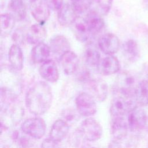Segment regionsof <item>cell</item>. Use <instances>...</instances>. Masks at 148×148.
I'll return each instance as SVG.
<instances>
[{"label":"cell","mask_w":148,"mask_h":148,"mask_svg":"<svg viewBox=\"0 0 148 148\" xmlns=\"http://www.w3.org/2000/svg\"><path fill=\"white\" fill-rule=\"evenodd\" d=\"M53 99L51 89L45 82L34 84L27 92L25 105L29 112L36 116L45 113L50 109Z\"/></svg>","instance_id":"cell-1"},{"label":"cell","mask_w":148,"mask_h":148,"mask_svg":"<svg viewBox=\"0 0 148 148\" xmlns=\"http://www.w3.org/2000/svg\"><path fill=\"white\" fill-rule=\"evenodd\" d=\"M137 101L135 94H123L118 93L110 104V112L114 117L124 116L137 106Z\"/></svg>","instance_id":"cell-2"},{"label":"cell","mask_w":148,"mask_h":148,"mask_svg":"<svg viewBox=\"0 0 148 148\" xmlns=\"http://www.w3.org/2000/svg\"><path fill=\"white\" fill-rule=\"evenodd\" d=\"M79 133L84 140L89 142H94L101 137L102 135V128L95 119L88 118L81 123Z\"/></svg>","instance_id":"cell-3"},{"label":"cell","mask_w":148,"mask_h":148,"mask_svg":"<svg viewBox=\"0 0 148 148\" xmlns=\"http://www.w3.org/2000/svg\"><path fill=\"white\" fill-rule=\"evenodd\" d=\"M23 133L34 139L42 138L46 131L45 121L40 117H32L25 120L21 125Z\"/></svg>","instance_id":"cell-4"},{"label":"cell","mask_w":148,"mask_h":148,"mask_svg":"<svg viewBox=\"0 0 148 148\" xmlns=\"http://www.w3.org/2000/svg\"><path fill=\"white\" fill-rule=\"evenodd\" d=\"M95 99L88 92H81L76 98L75 103L80 114L88 117L94 114L97 112Z\"/></svg>","instance_id":"cell-5"},{"label":"cell","mask_w":148,"mask_h":148,"mask_svg":"<svg viewBox=\"0 0 148 148\" xmlns=\"http://www.w3.org/2000/svg\"><path fill=\"white\" fill-rule=\"evenodd\" d=\"M84 82L88 93L95 100L102 102L107 98L108 88L105 82L100 79H89Z\"/></svg>","instance_id":"cell-6"},{"label":"cell","mask_w":148,"mask_h":148,"mask_svg":"<svg viewBox=\"0 0 148 148\" xmlns=\"http://www.w3.org/2000/svg\"><path fill=\"white\" fill-rule=\"evenodd\" d=\"M147 120V116L144 110L136 106L128 113V128L132 132L139 131L146 126Z\"/></svg>","instance_id":"cell-7"},{"label":"cell","mask_w":148,"mask_h":148,"mask_svg":"<svg viewBox=\"0 0 148 148\" xmlns=\"http://www.w3.org/2000/svg\"><path fill=\"white\" fill-rule=\"evenodd\" d=\"M98 47L105 54L113 55L117 53L120 47V41L117 36L107 33L102 35L98 39Z\"/></svg>","instance_id":"cell-8"},{"label":"cell","mask_w":148,"mask_h":148,"mask_svg":"<svg viewBox=\"0 0 148 148\" xmlns=\"http://www.w3.org/2000/svg\"><path fill=\"white\" fill-rule=\"evenodd\" d=\"M50 8L45 0H34L31 2L30 11L34 19L40 24L45 23L50 16Z\"/></svg>","instance_id":"cell-9"},{"label":"cell","mask_w":148,"mask_h":148,"mask_svg":"<svg viewBox=\"0 0 148 148\" xmlns=\"http://www.w3.org/2000/svg\"><path fill=\"white\" fill-rule=\"evenodd\" d=\"M135 79L130 73H121L116 81V90L118 93L123 94H135L136 86Z\"/></svg>","instance_id":"cell-10"},{"label":"cell","mask_w":148,"mask_h":148,"mask_svg":"<svg viewBox=\"0 0 148 148\" xmlns=\"http://www.w3.org/2000/svg\"><path fill=\"white\" fill-rule=\"evenodd\" d=\"M83 20L92 35L100 32L105 25L102 15L93 10L90 11Z\"/></svg>","instance_id":"cell-11"},{"label":"cell","mask_w":148,"mask_h":148,"mask_svg":"<svg viewBox=\"0 0 148 148\" xmlns=\"http://www.w3.org/2000/svg\"><path fill=\"white\" fill-rule=\"evenodd\" d=\"M60 62L64 72L66 75H71L77 69L79 61L77 56L69 50L60 56Z\"/></svg>","instance_id":"cell-12"},{"label":"cell","mask_w":148,"mask_h":148,"mask_svg":"<svg viewBox=\"0 0 148 148\" xmlns=\"http://www.w3.org/2000/svg\"><path fill=\"white\" fill-rule=\"evenodd\" d=\"M143 77L137 84L135 90V95L138 104L146 105L148 101V67L143 70Z\"/></svg>","instance_id":"cell-13"},{"label":"cell","mask_w":148,"mask_h":148,"mask_svg":"<svg viewBox=\"0 0 148 148\" xmlns=\"http://www.w3.org/2000/svg\"><path fill=\"white\" fill-rule=\"evenodd\" d=\"M39 74L42 78L49 82H56L59 77L58 68L52 60H47L42 62L39 69Z\"/></svg>","instance_id":"cell-14"},{"label":"cell","mask_w":148,"mask_h":148,"mask_svg":"<svg viewBox=\"0 0 148 148\" xmlns=\"http://www.w3.org/2000/svg\"><path fill=\"white\" fill-rule=\"evenodd\" d=\"M77 18V12L72 5L64 4L58 10L57 19L59 23L63 26L73 24Z\"/></svg>","instance_id":"cell-15"},{"label":"cell","mask_w":148,"mask_h":148,"mask_svg":"<svg viewBox=\"0 0 148 148\" xmlns=\"http://www.w3.org/2000/svg\"><path fill=\"white\" fill-rule=\"evenodd\" d=\"M128 123L123 116L114 117L111 123V133L116 140L124 139L128 132Z\"/></svg>","instance_id":"cell-16"},{"label":"cell","mask_w":148,"mask_h":148,"mask_svg":"<svg viewBox=\"0 0 148 148\" xmlns=\"http://www.w3.org/2000/svg\"><path fill=\"white\" fill-rule=\"evenodd\" d=\"M69 129V125L66 121L58 119L53 124L50 131L49 138L58 143L66 137Z\"/></svg>","instance_id":"cell-17"},{"label":"cell","mask_w":148,"mask_h":148,"mask_svg":"<svg viewBox=\"0 0 148 148\" xmlns=\"http://www.w3.org/2000/svg\"><path fill=\"white\" fill-rule=\"evenodd\" d=\"M47 36L46 30L42 24H35L30 27L26 34V39L30 44L42 42Z\"/></svg>","instance_id":"cell-18"},{"label":"cell","mask_w":148,"mask_h":148,"mask_svg":"<svg viewBox=\"0 0 148 148\" xmlns=\"http://www.w3.org/2000/svg\"><path fill=\"white\" fill-rule=\"evenodd\" d=\"M101 72L105 75H110L118 72L120 66L119 60L112 55L102 58L99 62Z\"/></svg>","instance_id":"cell-19"},{"label":"cell","mask_w":148,"mask_h":148,"mask_svg":"<svg viewBox=\"0 0 148 148\" xmlns=\"http://www.w3.org/2000/svg\"><path fill=\"white\" fill-rule=\"evenodd\" d=\"M9 61L12 68L16 70L22 69L24 63V56L21 47L17 44H13L8 53Z\"/></svg>","instance_id":"cell-20"},{"label":"cell","mask_w":148,"mask_h":148,"mask_svg":"<svg viewBox=\"0 0 148 148\" xmlns=\"http://www.w3.org/2000/svg\"><path fill=\"white\" fill-rule=\"evenodd\" d=\"M49 46L51 51L60 56L70 50V43L68 39L62 35H56L52 38L50 39Z\"/></svg>","instance_id":"cell-21"},{"label":"cell","mask_w":148,"mask_h":148,"mask_svg":"<svg viewBox=\"0 0 148 148\" xmlns=\"http://www.w3.org/2000/svg\"><path fill=\"white\" fill-rule=\"evenodd\" d=\"M50 51V46L46 43L43 42L38 43L32 49V59L35 63H42L48 60Z\"/></svg>","instance_id":"cell-22"},{"label":"cell","mask_w":148,"mask_h":148,"mask_svg":"<svg viewBox=\"0 0 148 148\" xmlns=\"http://www.w3.org/2000/svg\"><path fill=\"white\" fill-rule=\"evenodd\" d=\"M124 57L131 62L136 61L140 57V51L137 42L133 39L126 40L122 46Z\"/></svg>","instance_id":"cell-23"},{"label":"cell","mask_w":148,"mask_h":148,"mask_svg":"<svg viewBox=\"0 0 148 148\" xmlns=\"http://www.w3.org/2000/svg\"><path fill=\"white\" fill-rule=\"evenodd\" d=\"M8 9L16 20H23L27 16L26 6L23 0H10Z\"/></svg>","instance_id":"cell-24"},{"label":"cell","mask_w":148,"mask_h":148,"mask_svg":"<svg viewBox=\"0 0 148 148\" xmlns=\"http://www.w3.org/2000/svg\"><path fill=\"white\" fill-rule=\"evenodd\" d=\"M84 58L90 66L94 67L99 64L101 56L98 50L93 46H88L84 51Z\"/></svg>","instance_id":"cell-25"},{"label":"cell","mask_w":148,"mask_h":148,"mask_svg":"<svg viewBox=\"0 0 148 148\" xmlns=\"http://www.w3.org/2000/svg\"><path fill=\"white\" fill-rule=\"evenodd\" d=\"M73 24H75V34L80 41L86 42L90 38V37H91V36H92V34L89 31L83 19L78 20L77 18Z\"/></svg>","instance_id":"cell-26"},{"label":"cell","mask_w":148,"mask_h":148,"mask_svg":"<svg viewBox=\"0 0 148 148\" xmlns=\"http://www.w3.org/2000/svg\"><path fill=\"white\" fill-rule=\"evenodd\" d=\"M16 19L10 13H3L1 16V31L2 36L10 34L15 24Z\"/></svg>","instance_id":"cell-27"},{"label":"cell","mask_w":148,"mask_h":148,"mask_svg":"<svg viewBox=\"0 0 148 148\" xmlns=\"http://www.w3.org/2000/svg\"><path fill=\"white\" fill-rule=\"evenodd\" d=\"M95 9L93 10L96 11L101 15H106L110 11L113 0H94Z\"/></svg>","instance_id":"cell-28"},{"label":"cell","mask_w":148,"mask_h":148,"mask_svg":"<svg viewBox=\"0 0 148 148\" xmlns=\"http://www.w3.org/2000/svg\"><path fill=\"white\" fill-rule=\"evenodd\" d=\"M77 13H82L91 6V0H70Z\"/></svg>","instance_id":"cell-29"},{"label":"cell","mask_w":148,"mask_h":148,"mask_svg":"<svg viewBox=\"0 0 148 148\" xmlns=\"http://www.w3.org/2000/svg\"><path fill=\"white\" fill-rule=\"evenodd\" d=\"M50 9L58 10L64 5L63 0H45Z\"/></svg>","instance_id":"cell-30"},{"label":"cell","mask_w":148,"mask_h":148,"mask_svg":"<svg viewBox=\"0 0 148 148\" xmlns=\"http://www.w3.org/2000/svg\"><path fill=\"white\" fill-rule=\"evenodd\" d=\"M13 39L17 43H21L24 38V30L21 28L17 29L13 35Z\"/></svg>","instance_id":"cell-31"},{"label":"cell","mask_w":148,"mask_h":148,"mask_svg":"<svg viewBox=\"0 0 148 148\" xmlns=\"http://www.w3.org/2000/svg\"><path fill=\"white\" fill-rule=\"evenodd\" d=\"M58 143L53 141L51 138H49L47 139H45L42 144V147H56Z\"/></svg>","instance_id":"cell-32"},{"label":"cell","mask_w":148,"mask_h":148,"mask_svg":"<svg viewBox=\"0 0 148 148\" xmlns=\"http://www.w3.org/2000/svg\"><path fill=\"white\" fill-rule=\"evenodd\" d=\"M143 5L145 8L148 10V0H143Z\"/></svg>","instance_id":"cell-33"},{"label":"cell","mask_w":148,"mask_h":148,"mask_svg":"<svg viewBox=\"0 0 148 148\" xmlns=\"http://www.w3.org/2000/svg\"><path fill=\"white\" fill-rule=\"evenodd\" d=\"M146 126L147 127V130H148V117H147V124H146Z\"/></svg>","instance_id":"cell-34"},{"label":"cell","mask_w":148,"mask_h":148,"mask_svg":"<svg viewBox=\"0 0 148 148\" xmlns=\"http://www.w3.org/2000/svg\"><path fill=\"white\" fill-rule=\"evenodd\" d=\"M29 1H30L31 2V1H34V0H29Z\"/></svg>","instance_id":"cell-35"},{"label":"cell","mask_w":148,"mask_h":148,"mask_svg":"<svg viewBox=\"0 0 148 148\" xmlns=\"http://www.w3.org/2000/svg\"><path fill=\"white\" fill-rule=\"evenodd\" d=\"M147 105H148V101H147Z\"/></svg>","instance_id":"cell-36"}]
</instances>
